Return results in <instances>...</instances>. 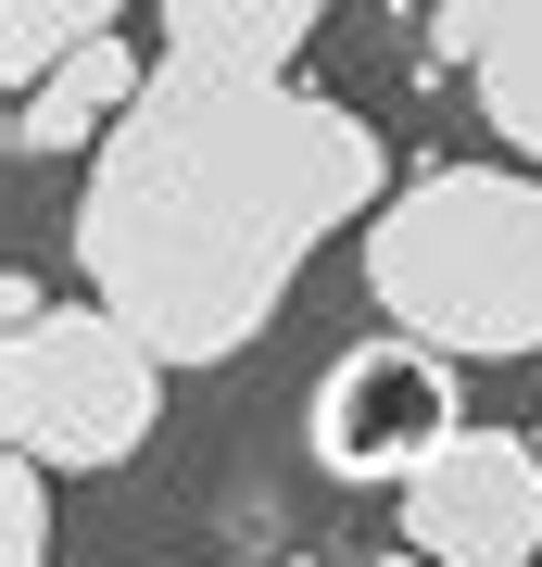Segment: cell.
Wrapping results in <instances>:
<instances>
[{
    "mask_svg": "<svg viewBox=\"0 0 542 567\" xmlns=\"http://www.w3.org/2000/svg\"><path fill=\"white\" fill-rule=\"evenodd\" d=\"M379 215V126L303 76H202L152 63L140 114L101 140L76 265L89 303L126 316L164 365H227L265 341L290 278Z\"/></svg>",
    "mask_w": 542,
    "mask_h": 567,
    "instance_id": "6da1fadb",
    "label": "cell"
},
{
    "mask_svg": "<svg viewBox=\"0 0 542 567\" xmlns=\"http://www.w3.org/2000/svg\"><path fill=\"white\" fill-rule=\"evenodd\" d=\"M366 290L403 341L454 365L542 353V177L504 164H429L366 215Z\"/></svg>",
    "mask_w": 542,
    "mask_h": 567,
    "instance_id": "7a4b0ae2",
    "label": "cell"
},
{
    "mask_svg": "<svg viewBox=\"0 0 542 567\" xmlns=\"http://www.w3.org/2000/svg\"><path fill=\"white\" fill-rule=\"evenodd\" d=\"M164 416V353L101 303H51L13 278V328H0V442L51 480H101L152 442Z\"/></svg>",
    "mask_w": 542,
    "mask_h": 567,
    "instance_id": "3957f363",
    "label": "cell"
},
{
    "mask_svg": "<svg viewBox=\"0 0 542 567\" xmlns=\"http://www.w3.org/2000/svg\"><path fill=\"white\" fill-rule=\"evenodd\" d=\"M467 429L454 404V353H429V341H354L341 365L316 379V404H303V442H316L328 480H354V492H403L429 454H442Z\"/></svg>",
    "mask_w": 542,
    "mask_h": 567,
    "instance_id": "277c9868",
    "label": "cell"
},
{
    "mask_svg": "<svg viewBox=\"0 0 542 567\" xmlns=\"http://www.w3.org/2000/svg\"><path fill=\"white\" fill-rule=\"evenodd\" d=\"M391 505L429 567H530L542 555V454L518 429H454Z\"/></svg>",
    "mask_w": 542,
    "mask_h": 567,
    "instance_id": "5b68a950",
    "label": "cell"
},
{
    "mask_svg": "<svg viewBox=\"0 0 542 567\" xmlns=\"http://www.w3.org/2000/svg\"><path fill=\"white\" fill-rule=\"evenodd\" d=\"M442 51L467 63L480 114L504 126V152L542 164V0H454V13H442Z\"/></svg>",
    "mask_w": 542,
    "mask_h": 567,
    "instance_id": "8992f818",
    "label": "cell"
},
{
    "mask_svg": "<svg viewBox=\"0 0 542 567\" xmlns=\"http://www.w3.org/2000/svg\"><path fill=\"white\" fill-rule=\"evenodd\" d=\"M140 89H152L140 51H126V39H89L63 76H39V89L13 102V126H0V140H13L25 164H51V152H76V140H114V126L140 114Z\"/></svg>",
    "mask_w": 542,
    "mask_h": 567,
    "instance_id": "52a82bcc",
    "label": "cell"
},
{
    "mask_svg": "<svg viewBox=\"0 0 542 567\" xmlns=\"http://www.w3.org/2000/svg\"><path fill=\"white\" fill-rule=\"evenodd\" d=\"M328 0H164V63L202 76H290V51L316 39Z\"/></svg>",
    "mask_w": 542,
    "mask_h": 567,
    "instance_id": "ba28073f",
    "label": "cell"
},
{
    "mask_svg": "<svg viewBox=\"0 0 542 567\" xmlns=\"http://www.w3.org/2000/svg\"><path fill=\"white\" fill-rule=\"evenodd\" d=\"M114 13L126 0H0V76H13V102L39 76H63L89 39H114Z\"/></svg>",
    "mask_w": 542,
    "mask_h": 567,
    "instance_id": "9c48e42d",
    "label": "cell"
},
{
    "mask_svg": "<svg viewBox=\"0 0 542 567\" xmlns=\"http://www.w3.org/2000/svg\"><path fill=\"white\" fill-rule=\"evenodd\" d=\"M0 567H51V466H25V454L0 480Z\"/></svg>",
    "mask_w": 542,
    "mask_h": 567,
    "instance_id": "30bf717a",
    "label": "cell"
},
{
    "mask_svg": "<svg viewBox=\"0 0 542 567\" xmlns=\"http://www.w3.org/2000/svg\"><path fill=\"white\" fill-rule=\"evenodd\" d=\"M379 567H429V555H417V543H403V555H379Z\"/></svg>",
    "mask_w": 542,
    "mask_h": 567,
    "instance_id": "8fae6325",
    "label": "cell"
},
{
    "mask_svg": "<svg viewBox=\"0 0 542 567\" xmlns=\"http://www.w3.org/2000/svg\"><path fill=\"white\" fill-rule=\"evenodd\" d=\"M530 454H542V429H530Z\"/></svg>",
    "mask_w": 542,
    "mask_h": 567,
    "instance_id": "7c38bea8",
    "label": "cell"
}]
</instances>
